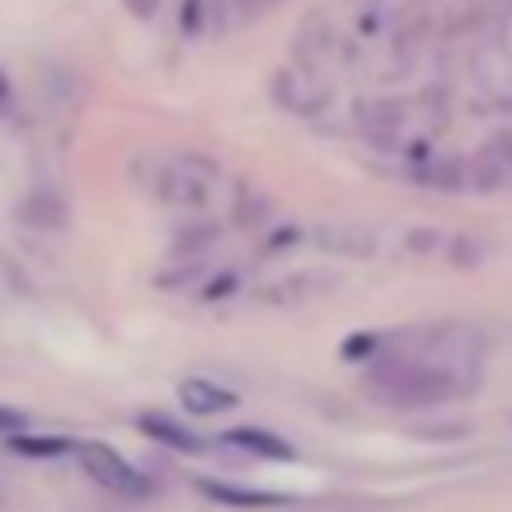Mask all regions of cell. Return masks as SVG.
Listing matches in <instances>:
<instances>
[{
	"instance_id": "6da1fadb",
	"label": "cell",
	"mask_w": 512,
	"mask_h": 512,
	"mask_svg": "<svg viewBox=\"0 0 512 512\" xmlns=\"http://www.w3.org/2000/svg\"><path fill=\"white\" fill-rule=\"evenodd\" d=\"M132 177L150 200H159L173 213H200L213 204L218 191V164L200 155H136Z\"/></svg>"
},
{
	"instance_id": "7a4b0ae2",
	"label": "cell",
	"mask_w": 512,
	"mask_h": 512,
	"mask_svg": "<svg viewBox=\"0 0 512 512\" xmlns=\"http://www.w3.org/2000/svg\"><path fill=\"white\" fill-rule=\"evenodd\" d=\"M463 372L454 358H381L372 372V390L395 408H435L463 390Z\"/></svg>"
},
{
	"instance_id": "3957f363",
	"label": "cell",
	"mask_w": 512,
	"mask_h": 512,
	"mask_svg": "<svg viewBox=\"0 0 512 512\" xmlns=\"http://www.w3.org/2000/svg\"><path fill=\"white\" fill-rule=\"evenodd\" d=\"M272 100H277V109H286V114H318V109H327L331 100V87L322 82V73H313V68L304 64H286L272 73Z\"/></svg>"
},
{
	"instance_id": "277c9868",
	"label": "cell",
	"mask_w": 512,
	"mask_h": 512,
	"mask_svg": "<svg viewBox=\"0 0 512 512\" xmlns=\"http://www.w3.org/2000/svg\"><path fill=\"white\" fill-rule=\"evenodd\" d=\"M354 123H358V132L372 136V141H399V150H404L408 141H417L413 105H408V100H358Z\"/></svg>"
},
{
	"instance_id": "5b68a950",
	"label": "cell",
	"mask_w": 512,
	"mask_h": 512,
	"mask_svg": "<svg viewBox=\"0 0 512 512\" xmlns=\"http://www.w3.org/2000/svg\"><path fill=\"white\" fill-rule=\"evenodd\" d=\"M78 458H82V472H87L96 485H105V490L127 494V499H136V494L145 490L141 472H136V467L118 454V449H109V445H78Z\"/></svg>"
},
{
	"instance_id": "8992f818",
	"label": "cell",
	"mask_w": 512,
	"mask_h": 512,
	"mask_svg": "<svg viewBox=\"0 0 512 512\" xmlns=\"http://www.w3.org/2000/svg\"><path fill=\"white\" fill-rule=\"evenodd\" d=\"M318 245L327 254H345V259H372L377 254V232L354 218H331L318 227Z\"/></svg>"
},
{
	"instance_id": "52a82bcc",
	"label": "cell",
	"mask_w": 512,
	"mask_h": 512,
	"mask_svg": "<svg viewBox=\"0 0 512 512\" xmlns=\"http://www.w3.org/2000/svg\"><path fill=\"white\" fill-rule=\"evenodd\" d=\"M340 28H345V37L354 41L358 50L390 37V28H395V0H358Z\"/></svg>"
},
{
	"instance_id": "ba28073f",
	"label": "cell",
	"mask_w": 512,
	"mask_h": 512,
	"mask_svg": "<svg viewBox=\"0 0 512 512\" xmlns=\"http://www.w3.org/2000/svg\"><path fill=\"white\" fill-rule=\"evenodd\" d=\"M177 399H182V408L195 413V417H218V413H227V408L241 404L232 390L213 386V381H204V377H186L182 386H177Z\"/></svg>"
},
{
	"instance_id": "9c48e42d",
	"label": "cell",
	"mask_w": 512,
	"mask_h": 512,
	"mask_svg": "<svg viewBox=\"0 0 512 512\" xmlns=\"http://www.w3.org/2000/svg\"><path fill=\"white\" fill-rule=\"evenodd\" d=\"M327 286H331V277H322V272H295V277H281L272 286H263L259 300L263 304H304L313 295H322Z\"/></svg>"
},
{
	"instance_id": "30bf717a",
	"label": "cell",
	"mask_w": 512,
	"mask_h": 512,
	"mask_svg": "<svg viewBox=\"0 0 512 512\" xmlns=\"http://www.w3.org/2000/svg\"><path fill=\"white\" fill-rule=\"evenodd\" d=\"M227 440H232L236 449H245V454H254V458H272V463H295V445H286L281 435L263 431V426H236Z\"/></svg>"
},
{
	"instance_id": "8fae6325",
	"label": "cell",
	"mask_w": 512,
	"mask_h": 512,
	"mask_svg": "<svg viewBox=\"0 0 512 512\" xmlns=\"http://www.w3.org/2000/svg\"><path fill=\"white\" fill-rule=\"evenodd\" d=\"M141 431L155 435V440H164L168 449H182V454H200V449H204L200 435L186 431V426H177L173 417H164V413H145L141 417Z\"/></svg>"
},
{
	"instance_id": "7c38bea8",
	"label": "cell",
	"mask_w": 512,
	"mask_h": 512,
	"mask_svg": "<svg viewBox=\"0 0 512 512\" xmlns=\"http://www.w3.org/2000/svg\"><path fill=\"white\" fill-rule=\"evenodd\" d=\"M268 213H272V200L263 191H250V186H241V191H236V223L263 227V223H268Z\"/></svg>"
},
{
	"instance_id": "4fadbf2b",
	"label": "cell",
	"mask_w": 512,
	"mask_h": 512,
	"mask_svg": "<svg viewBox=\"0 0 512 512\" xmlns=\"http://www.w3.org/2000/svg\"><path fill=\"white\" fill-rule=\"evenodd\" d=\"M213 499H227V503H241V508H259V503H281V494H259V490H232V485H209Z\"/></svg>"
},
{
	"instance_id": "5bb4252c",
	"label": "cell",
	"mask_w": 512,
	"mask_h": 512,
	"mask_svg": "<svg viewBox=\"0 0 512 512\" xmlns=\"http://www.w3.org/2000/svg\"><path fill=\"white\" fill-rule=\"evenodd\" d=\"M14 445H19L23 454H59V449H68L64 440H28V435H14Z\"/></svg>"
},
{
	"instance_id": "9a60e30c",
	"label": "cell",
	"mask_w": 512,
	"mask_h": 512,
	"mask_svg": "<svg viewBox=\"0 0 512 512\" xmlns=\"http://www.w3.org/2000/svg\"><path fill=\"white\" fill-rule=\"evenodd\" d=\"M295 241H300V232H295V227H277V232L263 241V254H277V250H286V245H295Z\"/></svg>"
},
{
	"instance_id": "2e32d148",
	"label": "cell",
	"mask_w": 512,
	"mask_h": 512,
	"mask_svg": "<svg viewBox=\"0 0 512 512\" xmlns=\"http://www.w3.org/2000/svg\"><path fill=\"white\" fill-rule=\"evenodd\" d=\"M0 435H23V413H14V408H0Z\"/></svg>"
},
{
	"instance_id": "e0dca14e",
	"label": "cell",
	"mask_w": 512,
	"mask_h": 512,
	"mask_svg": "<svg viewBox=\"0 0 512 512\" xmlns=\"http://www.w3.org/2000/svg\"><path fill=\"white\" fill-rule=\"evenodd\" d=\"M127 14H136V19H155L159 14V0H123Z\"/></svg>"
}]
</instances>
